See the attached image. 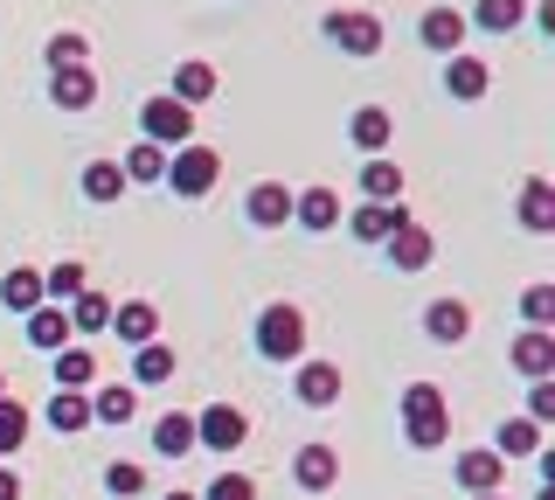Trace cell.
I'll return each instance as SVG.
<instances>
[{
    "label": "cell",
    "mask_w": 555,
    "mask_h": 500,
    "mask_svg": "<svg viewBox=\"0 0 555 500\" xmlns=\"http://www.w3.org/2000/svg\"><path fill=\"white\" fill-rule=\"evenodd\" d=\"M49 70H77V63H91V42L77 36V28H63V36H49Z\"/></svg>",
    "instance_id": "39"
},
{
    "label": "cell",
    "mask_w": 555,
    "mask_h": 500,
    "mask_svg": "<svg viewBox=\"0 0 555 500\" xmlns=\"http://www.w3.org/2000/svg\"><path fill=\"white\" fill-rule=\"evenodd\" d=\"M424 334L438 341V348H459V341H473V306L451 299V292H444V299H430V306H424Z\"/></svg>",
    "instance_id": "13"
},
{
    "label": "cell",
    "mask_w": 555,
    "mask_h": 500,
    "mask_svg": "<svg viewBox=\"0 0 555 500\" xmlns=\"http://www.w3.org/2000/svg\"><path fill=\"white\" fill-rule=\"evenodd\" d=\"M195 500H257V487H250V473H216Z\"/></svg>",
    "instance_id": "41"
},
{
    "label": "cell",
    "mask_w": 555,
    "mask_h": 500,
    "mask_svg": "<svg viewBox=\"0 0 555 500\" xmlns=\"http://www.w3.org/2000/svg\"><path fill=\"white\" fill-rule=\"evenodd\" d=\"M0 306L28 320L35 306H42V271H35V265H8V279H0Z\"/></svg>",
    "instance_id": "27"
},
{
    "label": "cell",
    "mask_w": 555,
    "mask_h": 500,
    "mask_svg": "<svg viewBox=\"0 0 555 500\" xmlns=\"http://www.w3.org/2000/svg\"><path fill=\"white\" fill-rule=\"evenodd\" d=\"M465 14L451 8V0H438V8H424V22H416V42L430 49V56H465Z\"/></svg>",
    "instance_id": "9"
},
{
    "label": "cell",
    "mask_w": 555,
    "mask_h": 500,
    "mask_svg": "<svg viewBox=\"0 0 555 500\" xmlns=\"http://www.w3.org/2000/svg\"><path fill=\"white\" fill-rule=\"evenodd\" d=\"M77 188H83V202H118L126 195V175H118V161H91L77 175Z\"/></svg>",
    "instance_id": "36"
},
{
    "label": "cell",
    "mask_w": 555,
    "mask_h": 500,
    "mask_svg": "<svg viewBox=\"0 0 555 500\" xmlns=\"http://www.w3.org/2000/svg\"><path fill=\"white\" fill-rule=\"evenodd\" d=\"M347 140H354L361 161H382V153H389V140H396V118L382 112V105H361L354 118H347Z\"/></svg>",
    "instance_id": "17"
},
{
    "label": "cell",
    "mask_w": 555,
    "mask_h": 500,
    "mask_svg": "<svg viewBox=\"0 0 555 500\" xmlns=\"http://www.w3.org/2000/svg\"><path fill=\"white\" fill-rule=\"evenodd\" d=\"M42 424L56 431V438H77V431H91V396L56 389V396H49V410H42Z\"/></svg>",
    "instance_id": "26"
},
{
    "label": "cell",
    "mask_w": 555,
    "mask_h": 500,
    "mask_svg": "<svg viewBox=\"0 0 555 500\" xmlns=\"http://www.w3.org/2000/svg\"><path fill=\"white\" fill-rule=\"evenodd\" d=\"M118 175H126V188H153V181L167 175V153L139 140V146H126V161H118Z\"/></svg>",
    "instance_id": "35"
},
{
    "label": "cell",
    "mask_w": 555,
    "mask_h": 500,
    "mask_svg": "<svg viewBox=\"0 0 555 500\" xmlns=\"http://www.w3.org/2000/svg\"><path fill=\"white\" fill-rule=\"evenodd\" d=\"M292 479H299L306 493H334L340 487V452L334 445H299V452H292Z\"/></svg>",
    "instance_id": "14"
},
{
    "label": "cell",
    "mask_w": 555,
    "mask_h": 500,
    "mask_svg": "<svg viewBox=\"0 0 555 500\" xmlns=\"http://www.w3.org/2000/svg\"><path fill=\"white\" fill-rule=\"evenodd\" d=\"M361 195L369 202H403V167L382 153V161H361Z\"/></svg>",
    "instance_id": "34"
},
{
    "label": "cell",
    "mask_w": 555,
    "mask_h": 500,
    "mask_svg": "<svg viewBox=\"0 0 555 500\" xmlns=\"http://www.w3.org/2000/svg\"><path fill=\"white\" fill-rule=\"evenodd\" d=\"M534 500H555V487H542V493H534Z\"/></svg>",
    "instance_id": "47"
},
{
    "label": "cell",
    "mask_w": 555,
    "mask_h": 500,
    "mask_svg": "<svg viewBox=\"0 0 555 500\" xmlns=\"http://www.w3.org/2000/svg\"><path fill=\"white\" fill-rule=\"evenodd\" d=\"M243 222H250V230H285V222H292V188L285 181H250V195H243Z\"/></svg>",
    "instance_id": "10"
},
{
    "label": "cell",
    "mask_w": 555,
    "mask_h": 500,
    "mask_svg": "<svg viewBox=\"0 0 555 500\" xmlns=\"http://www.w3.org/2000/svg\"><path fill=\"white\" fill-rule=\"evenodd\" d=\"M396 410H403V438H410V452H444V445H451V403H444V389H438V383H410Z\"/></svg>",
    "instance_id": "1"
},
{
    "label": "cell",
    "mask_w": 555,
    "mask_h": 500,
    "mask_svg": "<svg viewBox=\"0 0 555 500\" xmlns=\"http://www.w3.org/2000/svg\"><path fill=\"white\" fill-rule=\"evenodd\" d=\"M173 369H181V355H173L167 341H146V348H132V389L173 383Z\"/></svg>",
    "instance_id": "29"
},
{
    "label": "cell",
    "mask_w": 555,
    "mask_h": 500,
    "mask_svg": "<svg viewBox=\"0 0 555 500\" xmlns=\"http://www.w3.org/2000/svg\"><path fill=\"white\" fill-rule=\"evenodd\" d=\"M216 181H222V153H216V146L188 140V146H173V153H167V175H160V188H173L181 202L216 195Z\"/></svg>",
    "instance_id": "2"
},
{
    "label": "cell",
    "mask_w": 555,
    "mask_h": 500,
    "mask_svg": "<svg viewBox=\"0 0 555 500\" xmlns=\"http://www.w3.org/2000/svg\"><path fill=\"white\" fill-rule=\"evenodd\" d=\"M320 28H326L334 49H347V56H382V42H389L382 36V14H369V8H334Z\"/></svg>",
    "instance_id": "5"
},
{
    "label": "cell",
    "mask_w": 555,
    "mask_h": 500,
    "mask_svg": "<svg viewBox=\"0 0 555 500\" xmlns=\"http://www.w3.org/2000/svg\"><path fill=\"white\" fill-rule=\"evenodd\" d=\"M0 396H8V375H0Z\"/></svg>",
    "instance_id": "48"
},
{
    "label": "cell",
    "mask_w": 555,
    "mask_h": 500,
    "mask_svg": "<svg viewBox=\"0 0 555 500\" xmlns=\"http://www.w3.org/2000/svg\"><path fill=\"white\" fill-rule=\"evenodd\" d=\"M167 98L173 105H208V98H216V63L208 56H188V63H173V84H167Z\"/></svg>",
    "instance_id": "18"
},
{
    "label": "cell",
    "mask_w": 555,
    "mask_h": 500,
    "mask_svg": "<svg viewBox=\"0 0 555 500\" xmlns=\"http://www.w3.org/2000/svg\"><path fill=\"white\" fill-rule=\"evenodd\" d=\"M28 431H35V418L14 403V396H0V465H8V459L28 445Z\"/></svg>",
    "instance_id": "37"
},
{
    "label": "cell",
    "mask_w": 555,
    "mask_h": 500,
    "mask_svg": "<svg viewBox=\"0 0 555 500\" xmlns=\"http://www.w3.org/2000/svg\"><path fill=\"white\" fill-rule=\"evenodd\" d=\"M257 355L264 361H306V306L292 299H271L264 313H257Z\"/></svg>",
    "instance_id": "3"
},
{
    "label": "cell",
    "mask_w": 555,
    "mask_h": 500,
    "mask_svg": "<svg viewBox=\"0 0 555 500\" xmlns=\"http://www.w3.org/2000/svg\"><path fill=\"white\" fill-rule=\"evenodd\" d=\"M382 251H389V265H396V271H430V257H438V244H430V230H424L416 216H410V222H396Z\"/></svg>",
    "instance_id": "15"
},
{
    "label": "cell",
    "mask_w": 555,
    "mask_h": 500,
    "mask_svg": "<svg viewBox=\"0 0 555 500\" xmlns=\"http://www.w3.org/2000/svg\"><path fill=\"white\" fill-rule=\"evenodd\" d=\"M22 334H28L35 355H56V348H69V313L63 306H35V313L22 320Z\"/></svg>",
    "instance_id": "23"
},
{
    "label": "cell",
    "mask_w": 555,
    "mask_h": 500,
    "mask_svg": "<svg viewBox=\"0 0 555 500\" xmlns=\"http://www.w3.org/2000/svg\"><path fill=\"white\" fill-rule=\"evenodd\" d=\"M153 452H160V459H188V452H195V418H188V410L153 418Z\"/></svg>",
    "instance_id": "30"
},
{
    "label": "cell",
    "mask_w": 555,
    "mask_h": 500,
    "mask_svg": "<svg viewBox=\"0 0 555 500\" xmlns=\"http://www.w3.org/2000/svg\"><path fill=\"white\" fill-rule=\"evenodd\" d=\"M528 424H555V383H528Z\"/></svg>",
    "instance_id": "42"
},
{
    "label": "cell",
    "mask_w": 555,
    "mask_h": 500,
    "mask_svg": "<svg viewBox=\"0 0 555 500\" xmlns=\"http://www.w3.org/2000/svg\"><path fill=\"white\" fill-rule=\"evenodd\" d=\"M444 91L459 98V105H479V98L493 91V70H486L479 56H444Z\"/></svg>",
    "instance_id": "20"
},
{
    "label": "cell",
    "mask_w": 555,
    "mask_h": 500,
    "mask_svg": "<svg viewBox=\"0 0 555 500\" xmlns=\"http://www.w3.org/2000/svg\"><path fill=\"white\" fill-rule=\"evenodd\" d=\"M83 285H91V271H83L77 257H63V265H49V271H42V306H69Z\"/></svg>",
    "instance_id": "33"
},
{
    "label": "cell",
    "mask_w": 555,
    "mask_h": 500,
    "mask_svg": "<svg viewBox=\"0 0 555 500\" xmlns=\"http://www.w3.org/2000/svg\"><path fill=\"white\" fill-rule=\"evenodd\" d=\"M528 22L542 28V36H555V0H534V8H528Z\"/></svg>",
    "instance_id": "43"
},
{
    "label": "cell",
    "mask_w": 555,
    "mask_h": 500,
    "mask_svg": "<svg viewBox=\"0 0 555 500\" xmlns=\"http://www.w3.org/2000/svg\"><path fill=\"white\" fill-rule=\"evenodd\" d=\"M520 22H528V0H473V14H465V28H479V36H507Z\"/></svg>",
    "instance_id": "28"
},
{
    "label": "cell",
    "mask_w": 555,
    "mask_h": 500,
    "mask_svg": "<svg viewBox=\"0 0 555 500\" xmlns=\"http://www.w3.org/2000/svg\"><path fill=\"white\" fill-rule=\"evenodd\" d=\"M396 222H410V209H403V202H361V209L354 216H347V236H354V244H389V230H396Z\"/></svg>",
    "instance_id": "16"
},
{
    "label": "cell",
    "mask_w": 555,
    "mask_h": 500,
    "mask_svg": "<svg viewBox=\"0 0 555 500\" xmlns=\"http://www.w3.org/2000/svg\"><path fill=\"white\" fill-rule=\"evenodd\" d=\"M132 418H139V389L132 383H98L91 389V424H112L118 431V424H132Z\"/></svg>",
    "instance_id": "21"
},
{
    "label": "cell",
    "mask_w": 555,
    "mask_h": 500,
    "mask_svg": "<svg viewBox=\"0 0 555 500\" xmlns=\"http://www.w3.org/2000/svg\"><path fill=\"white\" fill-rule=\"evenodd\" d=\"M160 500H195V493H188V487H173V493H160Z\"/></svg>",
    "instance_id": "45"
},
{
    "label": "cell",
    "mask_w": 555,
    "mask_h": 500,
    "mask_svg": "<svg viewBox=\"0 0 555 500\" xmlns=\"http://www.w3.org/2000/svg\"><path fill=\"white\" fill-rule=\"evenodd\" d=\"M139 132H146V146L173 153V146H188V140H195V112H188V105H173L167 91H153L146 105H139Z\"/></svg>",
    "instance_id": "4"
},
{
    "label": "cell",
    "mask_w": 555,
    "mask_h": 500,
    "mask_svg": "<svg viewBox=\"0 0 555 500\" xmlns=\"http://www.w3.org/2000/svg\"><path fill=\"white\" fill-rule=\"evenodd\" d=\"M49 105H56V112H91L98 105L91 63H77V70H49Z\"/></svg>",
    "instance_id": "19"
},
{
    "label": "cell",
    "mask_w": 555,
    "mask_h": 500,
    "mask_svg": "<svg viewBox=\"0 0 555 500\" xmlns=\"http://www.w3.org/2000/svg\"><path fill=\"white\" fill-rule=\"evenodd\" d=\"M292 222L312 236L340 230V188H292Z\"/></svg>",
    "instance_id": "12"
},
{
    "label": "cell",
    "mask_w": 555,
    "mask_h": 500,
    "mask_svg": "<svg viewBox=\"0 0 555 500\" xmlns=\"http://www.w3.org/2000/svg\"><path fill=\"white\" fill-rule=\"evenodd\" d=\"M451 479L465 487V500L473 493H507V459H500L493 445H465V452L451 459Z\"/></svg>",
    "instance_id": "7"
},
{
    "label": "cell",
    "mask_w": 555,
    "mask_h": 500,
    "mask_svg": "<svg viewBox=\"0 0 555 500\" xmlns=\"http://www.w3.org/2000/svg\"><path fill=\"white\" fill-rule=\"evenodd\" d=\"M514 369L528 375V383H548V369H555V334H542V326H528V334L514 341Z\"/></svg>",
    "instance_id": "24"
},
{
    "label": "cell",
    "mask_w": 555,
    "mask_h": 500,
    "mask_svg": "<svg viewBox=\"0 0 555 500\" xmlns=\"http://www.w3.org/2000/svg\"><path fill=\"white\" fill-rule=\"evenodd\" d=\"M243 438H250V418H243L236 403H208V410H195V452L230 459V452H243Z\"/></svg>",
    "instance_id": "6"
},
{
    "label": "cell",
    "mask_w": 555,
    "mask_h": 500,
    "mask_svg": "<svg viewBox=\"0 0 555 500\" xmlns=\"http://www.w3.org/2000/svg\"><path fill=\"white\" fill-rule=\"evenodd\" d=\"M340 389H347L340 361H292V396H299L306 410H334Z\"/></svg>",
    "instance_id": "8"
},
{
    "label": "cell",
    "mask_w": 555,
    "mask_h": 500,
    "mask_svg": "<svg viewBox=\"0 0 555 500\" xmlns=\"http://www.w3.org/2000/svg\"><path fill=\"white\" fill-rule=\"evenodd\" d=\"M542 445H548V431L528 424V418H500V431H493V452L507 459V465H514V459H534Z\"/></svg>",
    "instance_id": "25"
},
{
    "label": "cell",
    "mask_w": 555,
    "mask_h": 500,
    "mask_svg": "<svg viewBox=\"0 0 555 500\" xmlns=\"http://www.w3.org/2000/svg\"><path fill=\"white\" fill-rule=\"evenodd\" d=\"M520 230H534V236L555 230V188H548V175L520 181Z\"/></svg>",
    "instance_id": "22"
},
{
    "label": "cell",
    "mask_w": 555,
    "mask_h": 500,
    "mask_svg": "<svg viewBox=\"0 0 555 500\" xmlns=\"http://www.w3.org/2000/svg\"><path fill=\"white\" fill-rule=\"evenodd\" d=\"M0 500H22V473H8V465H0Z\"/></svg>",
    "instance_id": "44"
},
{
    "label": "cell",
    "mask_w": 555,
    "mask_h": 500,
    "mask_svg": "<svg viewBox=\"0 0 555 500\" xmlns=\"http://www.w3.org/2000/svg\"><path fill=\"white\" fill-rule=\"evenodd\" d=\"M104 334H118V348H146V341H160V306L153 299L112 306V326H104Z\"/></svg>",
    "instance_id": "11"
},
{
    "label": "cell",
    "mask_w": 555,
    "mask_h": 500,
    "mask_svg": "<svg viewBox=\"0 0 555 500\" xmlns=\"http://www.w3.org/2000/svg\"><path fill=\"white\" fill-rule=\"evenodd\" d=\"M520 320L548 334V326H555V285H528V292H520Z\"/></svg>",
    "instance_id": "40"
},
{
    "label": "cell",
    "mask_w": 555,
    "mask_h": 500,
    "mask_svg": "<svg viewBox=\"0 0 555 500\" xmlns=\"http://www.w3.org/2000/svg\"><path fill=\"white\" fill-rule=\"evenodd\" d=\"M473 500H507V493H473Z\"/></svg>",
    "instance_id": "46"
},
{
    "label": "cell",
    "mask_w": 555,
    "mask_h": 500,
    "mask_svg": "<svg viewBox=\"0 0 555 500\" xmlns=\"http://www.w3.org/2000/svg\"><path fill=\"white\" fill-rule=\"evenodd\" d=\"M49 369H56V389H77V396L98 383V355L77 348V341H69V348H56V361H49Z\"/></svg>",
    "instance_id": "31"
},
{
    "label": "cell",
    "mask_w": 555,
    "mask_h": 500,
    "mask_svg": "<svg viewBox=\"0 0 555 500\" xmlns=\"http://www.w3.org/2000/svg\"><path fill=\"white\" fill-rule=\"evenodd\" d=\"M104 493H112V500H139V493H146V465L112 459V465H104Z\"/></svg>",
    "instance_id": "38"
},
{
    "label": "cell",
    "mask_w": 555,
    "mask_h": 500,
    "mask_svg": "<svg viewBox=\"0 0 555 500\" xmlns=\"http://www.w3.org/2000/svg\"><path fill=\"white\" fill-rule=\"evenodd\" d=\"M63 313H69V334H104V326H112V299H104L98 285H83Z\"/></svg>",
    "instance_id": "32"
}]
</instances>
